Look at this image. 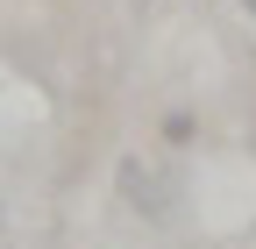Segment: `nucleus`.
<instances>
[{"label":"nucleus","mask_w":256,"mask_h":249,"mask_svg":"<svg viewBox=\"0 0 256 249\" xmlns=\"http://www.w3.org/2000/svg\"><path fill=\"white\" fill-rule=\"evenodd\" d=\"M235 8H242V14H256V0H235Z\"/></svg>","instance_id":"f03ea898"},{"label":"nucleus","mask_w":256,"mask_h":249,"mask_svg":"<svg viewBox=\"0 0 256 249\" xmlns=\"http://www.w3.org/2000/svg\"><path fill=\"white\" fill-rule=\"evenodd\" d=\"M164 142H178V150L192 142V114H164Z\"/></svg>","instance_id":"f257e3e1"}]
</instances>
